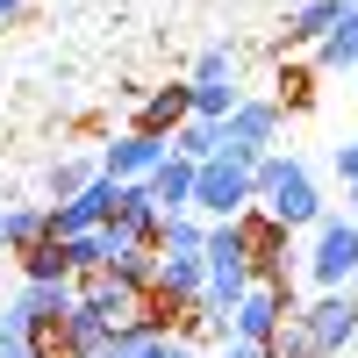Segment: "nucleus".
<instances>
[{
	"label": "nucleus",
	"mask_w": 358,
	"mask_h": 358,
	"mask_svg": "<svg viewBox=\"0 0 358 358\" xmlns=\"http://www.w3.org/2000/svg\"><path fill=\"white\" fill-rule=\"evenodd\" d=\"M258 215H273L280 229H308V222L330 215L322 194H315V172L294 158V151H273V158L258 165Z\"/></svg>",
	"instance_id": "nucleus-1"
},
{
	"label": "nucleus",
	"mask_w": 358,
	"mask_h": 358,
	"mask_svg": "<svg viewBox=\"0 0 358 358\" xmlns=\"http://www.w3.org/2000/svg\"><path fill=\"white\" fill-rule=\"evenodd\" d=\"M244 208H258V172L251 165H236V158L194 165V215L229 222V215H244Z\"/></svg>",
	"instance_id": "nucleus-2"
},
{
	"label": "nucleus",
	"mask_w": 358,
	"mask_h": 358,
	"mask_svg": "<svg viewBox=\"0 0 358 358\" xmlns=\"http://www.w3.org/2000/svg\"><path fill=\"white\" fill-rule=\"evenodd\" d=\"M273 143H280V101H236L229 108V122H222V158H236V165H265L273 158Z\"/></svg>",
	"instance_id": "nucleus-3"
},
{
	"label": "nucleus",
	"mask_w": 358,
	"mask_h": 358,
	"mask_svg": "<svg viewBox=\"0 0 358 358\" xmlns=\"http://www.w3.org/2000/svg\"><path fill=\"white\" fill-rule=\"evenodd\" d=\"M294 315H301V308H294V280H251V294L229 308V337H236V344H265V337H273L280 322H294ZM229 337H222V344H229Z\"/></svg>",
	"instance_id": "nucleus-4"
},
{
	"label": "nucleus",
	"mask_w": 358,
	"mask_h": 358,
	"mask_svg": "<svg viewBox=\"0 0 358 358\" xmlns=\"http://www.w3.org/2000/svg\"><path fill=\"white\" fill-rule=\"evenodd\" d=\"M308 273L322 280V294H344L358 280V229L344 215H322L315 222V251H308Z\"/></svg>",
	"instance_id": "nucleus-5"
},
{
	"label": "nucleus",
	"mask_w": 358,
	"mask_h": 358,
	"mask_svg": "<svg viewBox=\"0 0 358 358\" xmlns=\"http://www.w3.org/2000/svg\"><path fill=\"white\" fill-rule=\"evenodd\" d=\"M115 194H122V187H115L108 172H94V179H86V187L72 194V201H57V208H50V236L65 244V236H94V229H108Z\"/></svg>",
	"instance_id": "nucleus-6"
},
{
	"label": "nucleus",
	"mask_w": 358,
	"mask_h": 358,
	"mask_svg": "<svg viewBox=\"0 0 358 358\" xmlns=\"http://www.w3.org/2000/svg\"><path fill=\"white\" fill-rule=\"evenodd\" d=\"M165 158H172V143H165V136H143V129H122V136H115L108 151H101V172L115 179V187H136V179H151V172H158Z\"/></svg>",
	"instance_id": "nucleus-7"
},
{
	"label": "nucleus",
	"mask_w": 358,
	"mask_h": 358,
	"mask_svg": "<svg viewBox=\"0 0 358 358\" xmlns=\"http://www.w3.org/2000/svg\"><path fill=\"white\" fill-rule=\"evenodd\" d=\"M79 308L101 322V330H129L136 315H151V294H136V287H115L108 273L101 280H79Z\"/></svg>",
	"instance_id": "nucleus-8"
},
{
	"label": "nucleus",
	"mask_w": 358,
	"mask_h": 358,
	"mask_svg": "<svg viewBox=\"0 0 358 358\" xmlns=\"http://www.w3.org/2000/svg\"><path fill=\"white\" fill-rule=\"evenodd\" d=\"M301 322H308V337L322 344V358H337V351L358 344V301H351V294H322L315 308H301Z\"/></svg>",
	"instance_id": "nucleus-9"
},
{
	"label": "nucleus",
	"mask_w": 358,
	"mask_h": 358,
	"mask_svg": "<svg viewBox=\"0 0 358 358\" xmlns=\"http://www.w3.org/2000/svg\"><path fill=\"white\" fill-rule=\"evenodd\" d=\"M244 236H251V273H258V280H287V258H294V229H280L273 215L244 208Z\"/></svg>",
	"instance_id": "nucleus-10"
},
{
	"label": "nucleus",
	"mask_w": 358,
	"mask_h": 358,
	"mask_svg": "<svg viewBox=\"0 0 358 358\" xmlns=\"http://www.w3.org/2000/svg\"><path fill=\"white\" fill-rule=\"evenodd\" d=\"M187 115H194L187 79H179V86H151V94L136 101V122H129V129H143V136H172L179 122H187Z\"/></svg>",
	"instance_id": "nucleus-11"
},
{
	"label": "nucleus",
	"mask_w": 358,
	"mask_h": 358,
	"mask_svg": "<svg viewBox=\"0 0 358 358\" xmlns=\"http://www.w3.org/2000/svg\"><path fill=\"white\" fill-rule=\"evenodd\" d=\"M108 222L122 229V236H136V244H151V236H158V222H165V208H158V194L136 179V187H122V194H115V215H108Z\"/></svg>",
	"instance_id": "nucleus-12"
},
{
	"label": "nucleus",
	"mask_w": 358,
	"mask_h": 358,
	"mask_svg": "<svg viewBox=\"0 0 358 358\" xmlns=\"http://www.w3.org/2000/svg\"><path fill=\"white\" fill-rule=\"evenodd\" d=\"M50 236V208H36V201H15V208H0V251H29V244H43Z\"/></svg>",
	"instance_id": "nucleus-13"
},
{
	"label": "nucleus",
	"mask_w": 358,
	"mask_h": 358,
	"mask_svg": "<svg viewBox=\"0 0 358 358\" xmlns=\"http://www.w3.org/2000/svg\"><path fill=\"white\" fill-rule=\"evenodd\" d=\"M143 187L158 194L165 215H194V165H187V158H165L151 179H143Z\"/></svg>",
	"instance_id": "nucleus-14"
},
{
	"label": "nucleus",
	"mask_w": 358,
	"mask_h": 358,
	"mask_svg": "<svg viewBox=\"0 0 358 358\" xmlns=\"http://www.w3.org/2000/svg\"><path fill=\"white\" fill-rule=\"evenodd\" d=\"M315 65H322V72H358V8H351V0H344L337 29L315 43Z\"/></svg>",
	"instance_id": "nucleus-15"
},
{
	"label": "nucleus",
	"mask_w": 358,
	"mask_h": 358,
	"mask_svg": "<svg viewBox=\"0 0 358 358\" xmlns=\"http://www.w3.org/2000/svg\"><path fill=\"white\" fill-rule=\"evenodd\" d=\"M187 94H194V122H229V108L236 101H244V86H236V79H187Z\"/></svg>",
	"instance_id": "nucleus-16"
},
{
	"label": "nucleus",
	"mask_w": 358,
	"mask_h": 358,
	"mask_svg": "<svg viewBox=\"0 0 358 358\" xmlns=\"http://www.w3.org/2000/svg\"><path fill=\"white\" fill-rule=\"evenodd\" d=\"M165 143H172V158H187V165H208V158H222V129H215V122H194V115H187V122H179Z\"/></svg>",
	"instance_id": "nucleus-17"
},
{
	"label": "nucleus",
	"mask_w": 358,
	"mask_h": 358,
	"mask_svg": "<svg viewBox=\"0 0 358 358\" xmlns=\"http://www.w3.org/2000/svg\"><path fill=\"white\" fill-rule=\"evenodd\" d=\"M337 15H344V0H308V8H294L287 15V43H322L337 29Z\"/></svg>",
	"instance_id": "nucleus-18"
},
{
	"label": "nucleus",
	"mask_w": 358,
	"mask_h": 358,
	"mask_svg": "<svg viewBox=\"0 0 358 358\" xmlns=\"http://www.w3.org/2000/svg\"><path fill=\"white\" fill-rule=\"evenodd\" d=\"M201 244H208V222H201V215H165L158 236H151L158 258H165V251H201Z\"/></svg>",
	"instance_id": "nucleus-19"
},
{
	"label": "nucleus",
	"mask_w": 358,
	"mask_h": 358,
	"mask_svg": "<svg viewBox=\"0 0 358 358\" xmlns=\"http://www.w3.org/2000/svg\"><path fill=\"white\" fill-rule=\"evenodd\" d=\"M22 280H72V265H65V244H57V236L29 244V251H22Z\"/></svg>",
	"instance_id": "nucleus-20"
},
{
	"label": "nucleus",
	"mask_w": 358,
	"mask_h": 358,
	"mask_svg": "<svg viewBox=\"0 0 358 358\" xmlns=\"http://www.w3.org/2000/svg\"><path fill=\"white\" fill-rule=\"evenodd\" d=\"M0 358H43L36 351V330H29V315L8 301V308H0Z\"/></svg>",
	"instance_id": "nucleus-21"
},
{
	"label": "nucleus",
	"mask_w": 358,
	"mask_h": 358,
	"mask_svg": "<svg viewBox=\"0 0 358 358\" xmlns=\"http://www.w3.org/2000/svg\"><path fill=\"white\" fill-rule=\"evenodd\" d=\"M265 358H322V344L308 337V322L294 315V322H280V330L265 337Z\"/></svg>",
	"instance_id": "nucleus-22"
},
{
	"label": "nucleus",
	"mask_w": 358,
	"mask_h": 358,
	"mask_svg": "<svg viewBox=\"0 0 358 358\" xmlns=\"http://www.w3.org/2000/svg\"><path fill=\"white\" fill-rule=\"evenodd\" d=\"M108 280H115V287H136V294H151V280H158V251L143 244V251H129V258H115V265H108Z\"/></svg>",
	"instance_id": "nucleus-23"
},
{
	"label": "nucleus",
	"mask_w": 358,
	"mask_h": 358,
	"mask_svg": "<svg viewBox=\"0 0 358 358\" xmlns=\"http://www.w3.org/2000/svg\"><path fill=\"white\" fill-rule=\"evenodd\" d=\"M187 79H244V57H236L229 43H208L201 57H194V72Z\"/></svg>",
	"instance_id": "nucleus-24"
},
{
	"label": "nucleus",
	"mask_w": 358,
	"mask_h": 358,
	"mask_svg": "<svg viewBox=\"0 0 358 358\" xmlns=\"http://www.w3.org/2000/svg\"><path fill=\"white\" fill-rule=\"evenodd\" d=\"M94 172H101V165H86V158H57V165H50V194H57V201H72Z\"/></svg>",
	"instance_id": "nucleus-25"
},
{
	"label": "nucleus",
	"mask_w": 358,
	"mask_h": 358,
	"mask_svg": "<svg viewBox=\"0 0 358 358\" xmlns=\"http://www.w3.org/2000/svg\"><path fill=\"white\" fill-rule=\"evenodd\" d=\"M280 101H287V108H301V101H308V72H301V65H287V72H280Z\"/></svg>",
	"instance_id": "nucleus-26"
},
{
	"label": "nucleus",
	"mask_w": 358,
	"mask_h": 358,
	"mask_svg": "<svg viewBox=\"0 0 358 358\" xmlns=\"http://www.w3.org/2000/svg\"><path fill=\"white\" fill-rule=\"evenodd\" d=\"M136 358H201V351H194L187 337H158V344H143Z\"/></svg>",
	"instance_id": "nucleus-27"
},
{
	"label": "nucleus",
	"mask_w": 358,
	"mask_h": 358,
	"mask_svg": "<svg viewBox=\"0 0 358 358\" xmlns=\"http://www.w3.org/2000/svg\"><path fill=\"white\" fill-rule=\"evenodd\" d=\"M337 179H344V187H358V143H337Z\"/></svg>",
	"instance_id": "nucleus-28"
},
{
	"label": "nucleus",
	"mask_w": 358,
	"mask_h": 358,
	"mask_svg": "<svg viewBox=\"0 0 358 358\" xmlns=\"http://www.w3.org/2000/svg\"><path fill=\"white\" fill-rule=\"evenodd\" d=\"M215 358H265V344H236V337H229V344H222Z\"/></svg>",
	"instance_id": "nucleus-29"
},
{
	"label": "nucleus",
	"mask_w": 358,
	"mask_h": 358,
	"mask_svg": "<svg viewBox=\"0 0 358 358\" xmlns=\"http://www.w3.org/2000/svg\"><path fill=\"white\" fill-rule=\"evenodd\" d=\"M344 222L358 229V187H344Z\"/></svg>",
	"instance_id": "nucleus-30"
},
{
	"label": "nucleus",
	"mask_w": 358,
	"mask_h": 358,
	"mask_svg": "<svg viewBox=\"0 0 358 358\" xmlns=\"http://www.w3.org/2000/svg\"><path fill=\"white\" fill-rule=\"evenodd\" d=\"M22 15V0H0V22H15Z\"/></svg>",
	"instance_id": "nucleus-31"
},
{
	"label": "nucleus",
	"mask_w": 358,
	"mask_h": 358,
	"mask_svg": "<svg viewBox=\"0 0 358 358\" xmlns=\"http://www.w3.org/2000/svg\"><path fill=\"white\" fill-rule=\"evenodd\" d=\"M344 294H351V301H358V280H351V287H344Z\"/></svg>",
	"instance_id": "nucleus-32"
},
{
	"label": "nucleus",
	"mask_w": 358,
	"mask_h": 358,
	"mask_svg": "<svg viewBox=\"0 0 358 358\" xmlns=\"http://www.w3.org/2000/svg\"><path fill=\"white\" fill-rule=\"evenodd\" d=\"M351 8H358V0H351Z\"/></svg>",
	"instance_id": "nucleus-33"
}]
</instances>
